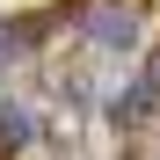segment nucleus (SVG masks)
I'll return each mask as SVG.
<instances>
[{
	"instance_id": "obj_2",
	"label": "nucleus",
	"mask_w": 160,
	"mask_h": 160,
	"mask_svg": "<svg viewBox=\"0 0 160 160\" xmlns=\"http://www.w3.org/2000/svg\"><path fill=\"white\" fill-rule=\"evenodd\" d=\"M153 117H160V51L124 80V95L109 102V131H138V124H153Z\"/></svg>"
},
{
	"instance_id": "obj_3",
	"label": "nucleus",
	"mask_w": 160,
	"mask_h": 160,
	"mask_svg": "<svg viewBox=\"0 0 160 160\" xmlns=\"http://www.w3.org/2000/svg\"><path fill=\"white\" fill-rule=\"evenodd\" d=\"M37 138H44V131H37V109H22V102H8V95H0V160L29 153Z\"/></svg>"
},
{
	"instance_id": "obj_1",
	"label": "nucleus",
	"mask_w": 160,
	"mask_h": 160,
	"mask_svg": "<svg viewBox=\"0 0 160 160\" xmlns=\"http://www.w3.org/2000/svg\"><path fill=\"white\" fill-rule=\"evenodd\" d=\"M80 37H88L95 51H138L146 8L138 0H95V8H80Z\"/></svg>"
}]
</instances>
